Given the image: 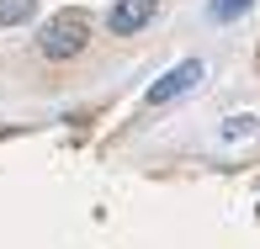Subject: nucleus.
<instances>
[{
  "label": "nucleus",
  "mask_w": 260,
  "mask_h": 249,
  "mask_svg": "<svg viewBox=\"0 0 260 249\" xmlns=\"http://www.w3.org/2000/svg\"><path fill=\"white\" fill-rule=\"evenodd\" d=\"M154 16H159V0H117V6L106 11V27H112L117 38H133V32H144Z\"/></svg>",
  "instance_id": "nucleus-3"
},
{
  "label": "nucleus",
  "mask_w": 260,
  "mask_h": 249,
  "mask_svg": "<svg viewBox=\"0 0 260 249\" xmlns=\"http://www.w3.org/2000/svg\"><path fill=\"white\" fill-rule=\"evenodd\" d=\"M250 133H255V117H229V127H223L218 138L223 144H239V138H250Z\"/></svg>",
  "instance_id": "nucleus-6"
},
{
  "label": "nucleus",
  "mask_w": 260,
  "mask_h": 249,
  "mask_svg": "<svg viewBox=\"0 0 260 249\" xmlns=\"http://www.w3.org/2000/svg\"><path fill=\"white\" fill-rule=\"evenodd\" d=\"M250 6H255V0H212V6H207V16H212V21H239Z\"/></svg>",
  "instance_id": "nucleus-5"
},
{
  "label": "nucleus",
  "mask_w": 260,
  "mask_h": 249,
  "mask_svg": "<svg viewBox=\"0 0 260 249\" xmlns=\"http://www.w3.org/2000/svg\"><path fill=\"white\" fill-rule=\"evenodd\" d=\"M202 75H207V69H202V58H181L175 69H165V75L154 80V85L144 90V101H149V106H170V101L191 96V90L202 85Z\"/></svg>",
  "instance_id": "nucleus-2"
},
{
  "label": "nucleus",
  "mask_w": 260,
  "mask_h": 249,
  "mask_svg": "<svg viewBox=\"0 0 260 249\" xmlns=\"http://www.w3.org/2000/svg\"><path fill=\"white\" fill-rule=\"evenodd\" d=\"M38 16V0H0V27H27Z\"/></svg>",
  "instance_id": "nucleus-4"
},
{
  "label": "nucleus",
  "mask_w": 260,
  "mask_h": 249,
  "mask_svg": "<svg viewBox=\"0 0 260 249\" xmlns=\"http://www.w3.org/2000/svg\"><path fill=\"white\" fill-rule=\"evenodd\" d=\"M90 48V21L80 16V11H58L38 27V53L53 58V64H64V58H80Z\"/></svg>",
  "instance_id": "nucleus-1"
}]
</instances>
